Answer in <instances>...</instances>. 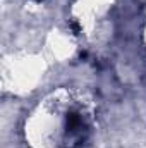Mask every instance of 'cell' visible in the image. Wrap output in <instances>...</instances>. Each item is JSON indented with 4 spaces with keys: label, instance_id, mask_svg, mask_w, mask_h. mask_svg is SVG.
<instances>
[{
    "label": "cell",
    "instance_id": "cell-1",
    "mask_svg": "<svg viewBox=\"0 0 146 148\" xmlns=\"http://www.w3.org/2000/svg\"><path fill=\"white\" fill-rule=\"evenodd\" d=\"M79 126H81V119H79V115H76V114H69V115H67V129L72 133V131H76Z\"/></svg>",
    "mask_w": 146,
    "mask_h": 148
}]
</instances>
